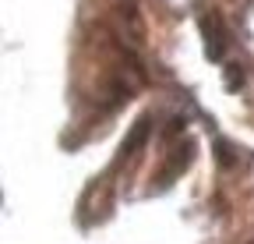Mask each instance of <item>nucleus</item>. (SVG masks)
I'll use <instances>...</instances> for the list:
<instances>
[{
  "mask_svg": "<svg viewBox=\"0 0 254 244\" xmlns=\"http://www.w3.org/2000/svg\"><path fill=\"white\" fill-rule=\"evenodd\" d=\"M201 39H205L208 60H222V53H226V28H222V18L215 11L201 14Z\"/></svg>",
  "mask_w": 254,
  "mask_h": 244,
  "instance_id": "1",
  "label": "nucleus"
},
{
  "mask_svg": "<svg viewBox=\"0 0 254 244\" xmlns=\"http://www.w3.org/2000/svg\"><path fill=\"white\" fill-rule=\"evenodd\" d=\"M190 160H194V142H184V145L177 149V156H170V163L159 170V184H170L173 177H180V173L190 166Z\"/></svg>",
  "mask_w": 254,
  "mask_h": 244,
  "instance_id": "2",
  "label": "nucleus"
},
{
  "mask_svg": "<svg viewBox=\"0 0 254 244\" xmlns=\"http://www.w3.org/2000/svg\"><path fill=\"white\" fill-rule=\"evenodd\" d=\"M148 131H152V117H141V120H134V128H131V135L124 138V145H120V156H117V163H127L134 156V152L145 145V138H148Z\"/></svg>",
  "mask_w": 254,
  "mask_h": 244,
  "instance_id": "3",
  "label": "nucleus"
},
{
  "mask_svg": "<svg viewBox=\"0 0 254 244\" xmlns=\"http://www.w3.org/2000/svg\"><path fill=\"white\" fill-rule=\"evenodd\" d=\"M215 160H219V166H233V163H237L233 145H230V142H215Z\"/></svg>",
  "mask_w": 254,
  "mask_h": 244,
  "instance_id": "4",
  "label": "nucleus"
},
{
  "mask_svg": "<svg viewBox=\"0 0 254 244\" xmlns=\"http://www.w3.org/2000/svg\"><path fill=\"white\" fill-rule=\"evenodd\" d=\"M226 85H230V88H240V85H244V71H240V64H230V68H226Z\"/></svg>",
  "mask_w": 254,
  "mask_h": 244,
  "instance_id": "5",
  "label": "nucleus"
}]
</instances>
